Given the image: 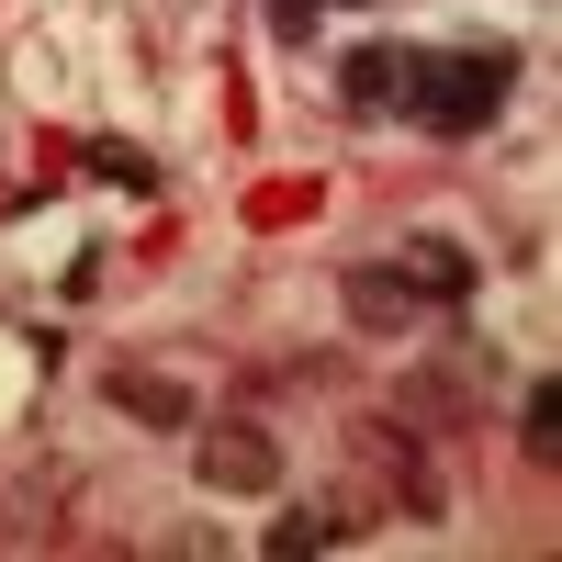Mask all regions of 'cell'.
<instances>
[{
	"label": "cell",
	"mask_w": 562,
	"mask_h": 562,
	"mask_svg": "<svg viewBox=\"0 0 562 562\" xmlns=\"http://www.w3.org/2000/svg\"><path fill=\"white\" fill-rule=\"evenodd\" d=\"M461 293H473V248H450V237H416L405 259L349 270V315H360V326H416V315H450Z\"/></svg>",
	"instance_id": "cell-1"
},
{
	"label": "cell",
	"mask_w": 562,
	"mask_h": 562,
	"mask_svg": "<svg viewBox=\"0 0 562 562\" xmlns=\"http://www.w3.org/2000/svg\"><path fill=\"white\" fill-rule=\"evenodd\" d=\"M338 529H349V518H281V529H270V551L293 562V551H326V540H338Z\"/></svg>",
	"instance_id": "cell-5"
},
{
	"label": "cell",
	"mask_w": 562,
	"mask_h": 562,
	"mask_svg": "<svg viewBox=\"0 0 562 562\" xmlns=\"http://www.w3.org/2000/svg\"><path fill=\"white\" fill-rule=\"evenodd\" d=\"M506 79H518L506 45H450V57H416L405 68V113L428 135H473V124L506 113Z\"/></svg>",
	"instance_id": "cell-2"
},
{
	"label": "cell",
	"mask_w": 562,
	"mask_h": 562,
	"mask_svg": "<svg viewBox=\"0 0 562 562\" xmlns=\"http://www.w3.org/2000/svg\"><path fill=\"white\" fill-rule=\"evenodd\" d=\"M192 473H203L214 495H270V484H281V450H270L259 428H203V439H192Z\"/></svg>",
	"instance_id": "cell-3"
},
{
	"label": "cell",
	"mask_w": 562,
	"mask_h": 562,
	"mask_svg": "<svg viewBox=\"0 0 562 562\" xmlns=\"http://www.w3.org/2000/svg\"><path fill=\"white\" fill-rule=\"evenodd\" d=\"M315 12H326V0H270V23H281V34H315Z\"/></svg>",
	"instance_id": "cell-6"
},
{
	"label": "cell",
	"mask_w": 562,
	"mask_h": 562,
	"mask_svg": "<svg viewBox=\"0 0 562 562\" xmlns=\"http://www.w3.org/2000/svg\"><path fill=\"white\" fill-rule=\"evenodd\" d=\"M405 68L416 57H394V45H360V57H349V113H405Z\"/></svg>",
	"instance_id": "cell-4"
}]
</instances>
